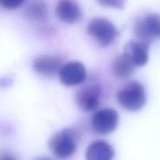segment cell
<instances>
[{
	"mask_svg": "<svg viewBox=\"0 0 160 160\" xmlns=\"http://www.w3.org/2000/svg\"><path fill=\"white\" fill-rule=\"evenodd\" d=\"M58 73L61 83L67 87L81 84L87 76L85 67L78 61H71L62 65Z\"/></svg>",
	"mask_w": 160,
	"mask_h": 160,
	"instance_id": "cell-6",
	"label": "cell"
},
{
	"mask_svg": "<svg viewBox=\"0 0 160 160\" xmlns=\"http://www.w3.org/2000/svg\"><path fill=\"white\" fill-rule=\"evenodd\" d=\"M124 53L136 67H143L148 61V45L138 40H131L126 44Z\"/></svg>",
	"mask_w": 160,
	"mask_h": 160,
	"instance_id": "cell-10",
	"label": "cell"
},
{
	"mask_svg": "<svg viewBox=\"0 0 160 160\" xmlns=\"http://www.w3.org/2000/svg\"><path fill=\"white\" fill-rule=\"evenodd\" d=\"M78 134L70 128L62 130L50 138L49 148L59 159H67L73 156L78 148Z\"/></svg>",
	"mask_w": 160,
	"mask_h": 160,
	"instance_id": "cell-1",
	"label": "cell"
},
{
	"mask_svg": "<svg viewBox=\"0 0 160 160\" xmlns=\"http://www.w3.org/2000/svg\"><path fill=\"white\" fill-rule=\"evenodd\" d=\"M87 31L102 47L112 45L119 36L115 25L106 18H95L89 23Z\"/></svg>",
	"mask_w": 160,
	"mask_h": 160,
	"instance_id": "cell-3",
	"label": "cell"
},
{
	"mask_svg": "<svg viewBox=\"0 0 160 160\" xmlns=\"http://www.w3.org/2000/svg\"><path fill=\"white\" fill-rule=\"evenodd\" d=\"M56 14L62 22L74 23L81 20L82 12L74 0H59L56 6Z\"/></svg>",
	"mask_w": 160,
	"mask_h": 160,
	"instance_id": "cell-9",
	"label": "cell"
},
{
	"mask_svg": "<svg viewBox=\"0 0 160 160\" xmlns=\"http://www.w3.org/2000/svg\"><path fill=\"white\" fill-rule=\"evenodd\" d=\"M136 66L131 59V58L125 54L117 56L112 63V72L114 75L119 78H127L134 74Z\"/></svg>",
	"mask_w": 160,
	"mask_h": 160,
	"instance_id": "cell-12",
	"label": "cell"
},
{
	"mask_svg": "<svg viewBox=\"0 0 160 160\" xmlns=\"http://www.w3.org/2000/svg\"><path fill=\"white\" fill-rule=\"evenodd\" d=\"M113 156L114 150L112 145L103 140L91 143L85 153L86 160H112Z\"/></svg>",
	"mask_w": 160,
	"mask_h": 160,
	"instance_id": "cell-11",
	"label": "cell"
},
{
	"mask_svg": "<svg viewBox=\"0 0 160 160\" xmlns=\"http://www.w3.org/2000/svg\"><path fill=\"white\" fill-rule=\"evenodd\" d=\"M100 5L106 7H112L115 9H123L125 0H97Z\"/></svg>",
	"mask_w": 160,
	"mask_h": 160,
	"instance_id": "cell-14",
	"label": "cell"
},
{
	"mask_svg": "<svg viewBox=\"0 0 160 160\" xmlns=\"http://www.w3.org/2000/svg\"><path fill=\"white\" fill-rule=\"evenodd\" d=\"M62 64V59L56 56H38L32 62V68L34 72L45 77H52L58 73Z\"/></svg>",
	"mask_w": 160,
	"mask_h": 160,
	"instance_id": "cell-8",
	"label": "cell"
},
{
	"mask_svg": "<svg viewBox=\"0 0 160 160\" xmlns=\"http://www.w3.org/2000/svg\"><path fill=\"white\" fill-rule=\"evenodd\" d=\"M48 9L46 4L42 1H35L31 3L24 11L25 17L31 20L42 21L48 17Z\"/></svg>",
	"mask_w": 160,
	"mask_h": 160,
	"instance_id": "cell-13",
	"label": "cell"
},
{
	"mask_svg": "<svg viewBox=\"0 0 160 160\" xmlns=\"http://www.w3.org/2000/svg\"><path fill=\"white\" fill-rule=\"evenodd\" d=\"M38 160H51V159H45V158H42V159H39Z\"/></svg>",
	"mask_w": 160,
	"mask_h": 160,
	"instance_id": "cell-17",
	"label": "cell"
},
{
	"mask_svg": "<svg viewBox=\"0 0 160 160\" xmlns=\"http://www.w3.org/2000/svg\"><path fill=\"white\" fill-rule=\"evenodd\" d=\"M134 34L137 40L149 46L160 36L159 15L152 13L139 19L134 24Z\"/></svg>",
	"mask_w": 160,
	"mask_h": 160,
	"instance_id": "cell-4",
	"label": "cell"
},
{
	"mask_svg": "<svg viewBox=\"0 0 160 160\" xmlns=\"http://www.w3.org/2000/svg\"><path fill=\"white\" fill-rule=\"evenodd\" d=\"M102 90L98 84H92L84 88L77 94V103L80 109L85 112L94 111L100 102Z\"/></svg>",
	"mask_w": 160,
	"mask_h": 160,
	"instance_id": "cell-7",
	"label": "cell"
},
{
	"mask_svg": "<svg viewBox=\"0 0 160 160\" xmlns=\"http://www.w3.org/2000/svg\"><path fill=\"white\" fill-rule=\"evenodd\" d=\"M120 106L131 112H137L145 106L146 94L144 86L138 81H132L124 86L117 95Z\"/></svg>",
	"mask_w": 160,
	"mask_h": 160,
	"instance_id": "cell-2",
	"label": "cell"
},
{
	"mask_svg": "<svg viewBox=\"0 0 160 160\" xmlns=\"http://www.w3.org/2000/svg\"><path fill=\"white\" fill-rule=\"evenodd\" d=\"M119 119V114L116 109L112 108L100 109L92 117V129L96 134H109L117 128Z\"/></svg>",
	"mask_w": 160,
	"mask_h": 160,
	"instance_id": "cell-5",
	"label": "cell"
},
{
	"mask_svg": "<svg viewBox=\"0 0 160 160\" xmlns=\"http://www.w3.org/2000/svg\"><path fill=\"white\" fill-rule=\"evenodd\" d=\"M0 160H16V159H12V158H10V157H4Z\"/></svg>",
	"mask_w": 160,
	"mask_h": 160,
	"instance_id": "cell-16",
	"label": "cell"
},
{
	"mask_svg": "<svg viewBox=\"0 0 160 160\" xmlns=\"http://www.w3.org/2000/svg\"><path fill=\"white\" fill-rule=\"evenodd\" d=\"M25 0H0V6L6 9H13L21 6Z\"/></svg>",
	"mask_w": 160,
	"mask_h": 160,
	"instance_id": "cell-15",
	"label": "cell"
}]
</instances>
